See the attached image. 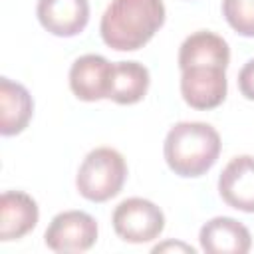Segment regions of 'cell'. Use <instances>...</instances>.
<instances>
[{"label": "cell", "instance_id": "cell-11", "mask_svg": "<svg viewBox=\"0 0 254 254\" xmlns=\"http://www.w3.org/2000/svg\"><path fill=\"white\" fill-rule=\"evenodd\" d=\"M200 248L208 254H246L252 246L250 230L230 216H214L198 232Z\"/></svg>", "mask_w": 254, "mask_h": 254}, {"label": "cell", "instance_id": "cell-8", "mask_svg": "<svg viewBox=\"0 0 254 254\" xmlns=\"http://www.w3.org/2000/svg\"><path fill=\"white\" fill-rule=\"evenodd\" d=\"M38 20L44 30L58 38H73L81 34L89 22L87 0H38Z\"/></svg>", "mask_w": 254, "mask_h": 254}, {"label": "cell", "instance_id": "cell-13", "mask_svg": "<svg viewBox=\"0 0 254 254\" xmlns=\"http://www.w3.org/2000/svg\"><path fill=\"white\" fill-rule=\"evenodd\" d=\"M34 113L30 91L10 77H0V133L12 137L22 133Z\"/></svg>", "mask_w": 254, "mask_h": 254}, {"label": "cell", "instance_id": "cell-4", "mask_svg": "<svg viewBox=\"0 0 254 254\" xmlns=\"http://www.w3.org/2000/svg\"><path fill=\"white\" fill-rule=\"evenodd\" d=\"M115 234L131 244L151 242L161 236L165 230V214L163 210L141 196H131L121 200L111 216Z\"/></svg>", "mask_w": 254, "mask_h": 254}, {"label": "cell", "instance_id": "cell-10", "mask_svg": "<svg viewBox=\"0 0 254 254\" xmlns=\"http://www.w3.org/2000/svg\"><path fill=\"white\" fill-rule=\"evenodd\" d=\"M38 202L22 190H4L0 196V240H20L38 224Z\"/></svg>", "mask_w": 254, "mask_h": 254}, {"label": "cell", "instance_id": "cell-15", "mask_svg": "<svg viewBox=\"0 0 254 254\" xmlns=\"http://www.w3.org/2000/svg\"><path fill=\"white\" fill-rule=\"evenodd\" d=\"M228 26L244 38H254V0H222Z\"/></svg>", "mask_w": 254, "mask_h": 254}, {"label": "cell", "instance_id": "cell-5", "mask_svg": "<svg viewBox=\"0 0 254 254\" xmlns=\"http://www.w3.org/2000/svg\"><path fill=\"white\" fill-rule=\"evenodd\" d=\"M97 222L83 210H64L52 218L44 242L54 252H85L97 242Z\"/></svg>", "mask_w": 254, "mask_h": 254}, {"label": "cell", "instance_id": "cell-3", "mask_svg": "<svg viewBox=\"0 0 254 254\" xmlns=\"http://www.w3.org/2000/svg\"><path fill=\"white\" fill-rule=\"evenodd\" d=\"M127 179L123 155L111 147H97L85 155L77 169V192L91 202H105L117 196Z\"/></svg>", "mask_w": 254, "mask_h": 254}, {"label": "cell", "instance_id": "cell-7", "mask_svg": "<svg viewBox=\"0 0 254 254\" xmlns=\"http://www.w3.org/2000/svg\"><path fill=\"white\" fill-rule=\"evenodd\" d=\"M113 64L103 56H79L69 67V89L81 101H99L109 97Z\"/></svg>", "mask_w": 254, "mask_h": 254}, {"label": "cell", "instance_id": "cell-1", "mask_svg": "<svg viewBox=\"0 0 254 254\" xmlns=\"http://www.w3.org/2000/svg\"><path fill=\"white\" fill-rule=\"evenodd\" d=\"M163 0H111L99 24L103 42L117 52L143 48L165 24Z\"/></svg>", "mask_w": 254, "mask_h": 254}, {"label": "cell", "instance_id": "cell-17", "mask_svg": "<svg viewBox=\"0 0 254 254\" xmlns=\"http://www.w3.org/2000/svg\"><path fill=\"white\" fill-rule=\"evenodd\" d=\"M165 250H181V252L194 254V248L189 244H183V242H165V244H157L153 248V252H165Z\"/></svg>", "mask_w": 254, "mask_h": 254}, {"label": "cell", "instance_id": "cell-9", "mask_svg": "<svg viewBox=\"0 0 254 254\" xmlns=\"http://www.w3.org/2000/svg\"><path fill=\"white\" fill-rule=\"evenodd\" d=\"M220 198L242 212L254 214V157H234L218 177Z\"/></svg>", "mask_w": 254, "mask_h": 254}, {"label": "cell", "instance_id": "cell-16", "mask_svg": "<svg viewBox=\"0 0 254 254\" xmlns=\"http://www.w3.org/2000/svg\"><path fill=\"white\" fill-rule=\"evenodd\" d=\"M238 89L246 99L254 101V58L248 60L238 71Z\"/></svg>", "mask_w": 254, "mask_h": 254}, {"label": "cell", "instance_id": "cell-2", "mask_svg": "<svg viewBox=\"0 0 254 254\" xmlns=\"http://www.w3.org/2000/svg\"><path fill=\"white\" fill-rule=\"evenodd\" d=\"M220 147V135L212 125L202 121H181L169 129L163 155L175 175L194 179L214 167Z\"/></svg>", "mask_w": 254, "mask_h": 254}, {"label": "cell", "instance_id": "cell-6", "mask_svg": "<svg viewBox=\"0 0 254 254\" xmlns=\"http://www.w3.org/2000/svg\"><path fill=\"white\" fill-rule=\"evenodd\" d=\"M226 69L218 65H190L181 69V95L192 109L208 111L226 99Z\"/></svg>", "mask_w": 254, "mask_h": 254}, {"label": "cell", "instance_id": "cell-12", "mask_svg": "<svg viewBox=\"0 0 254 254\" xmlns=\"http://www.w3.org/2000/svg\"><path fill=\"white\" fill-rule=\"evenodd\" d=\"M230 64V48L226 40L214 32L198 30L185 38L179 48V67L190 65H218L228 67Z\"/></svg>", "mask_w": 254, "mask_h": 254}, {"label": "cell", "instance_id": "cell-14", "mask_svg": "<svg viewBox=\"0 0 254 254\" xmlns=\"http://www.w3.org/2000/svg\"><path fill=\"white\" fill-rule=\"evenodd\" d=\"M149 69L139 62H117L113 64L109 97L119 105H133L141 101L149 89Z\"/></svg>", "mask_w": 254, "mask_h": 254}]
</instances>
